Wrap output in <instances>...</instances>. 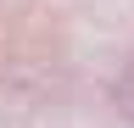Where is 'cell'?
<instances>
[{
  "instance_id": "1",
  "label": "cell",
  "mask_w": 134,
  "mask_h": 128,
  "mask_svg": "<svg viewBox=\"0 0 134 128\" xmlns=\"http://www.w3.org/2000/svg\"><path fill=\"white\" fill-rule=\"evenodd\" d=\"M112 100H117V111H123V117L134 123V56L123 61V72L112 78Z\"/></svg>"
}]
</instances>
